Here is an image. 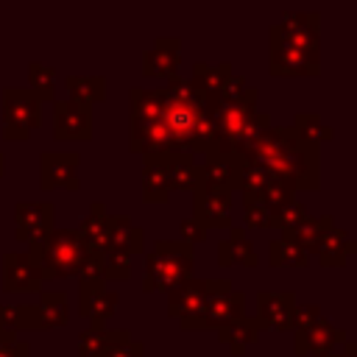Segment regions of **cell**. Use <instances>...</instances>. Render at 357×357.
Masks as SVG:
<instances>
[{"instance_id": "obj_1", "label": "cell", "mask_w": 357, "mask_h": 357, "mask_svg": "<svg viewBox=\"0 0 357 357\" xmlns=\"http://www.w3.org/2000/svg\"><path fill=\"white\" fill-rule=\"evenodd\" d=\"M248 159L257 162L259 167H265L273 178L290 184L293 190H318L321 187L318 145L307 142L290 126H271L257 139Z\"/></svg>"}, {"instance_id": "obj_2", "label": "cell", "mask_w": 357, "mask_h": 357, "mask_svg": "<svg viewBox=\"0 0 357 357\" xmlns=\"http://www.w3.org/2000/svg\"><path fill=\"white\" fill-rule=\"evenodd\" d=\"M162 92H165L162 112H165V123L170 128L176 148L187 153H201L209 159L215 148V137H212V126H209L204 98L198 95V89L190 81L173 75L167 78V86Z\"/></svg>"}, {"instance_id": "obj_3", "label": "cell", "mask_w": 357, "mask_h": 357, "mask_svg": "<svg viewBox=\"0 0 357 357\" xmlns=\"http://www.w3.org/2000/svg\"><path fill=\"white\" fill-rule=\"evenodd\" d=\"M165 92L162 89H131V151L142 156L156 153H176V142L170 137V128L165 123L162 112Z\"/></svg>"}, {"instance_id": "obj_4", "label": "cell", "mask_w": 357, "mask_h": 357, "mask_svg": "<svg viewBox=\"0 0 357 357\" xmlns=\"http://www.w3.org/2000/svg\"><path fill=\"white\" fill-rule=\"evenodd\" d=\"M192 259H195L192 248L184 245L181 240H156L145 257L142 290L145 293H156V290L170 293L181 282L192 279Z\"/></svg>"}, {"instance_id": "obj_5", "label": "cell", "mask_w": 357, "mask_h": 357, "mask_svg": "<svg viewBox=\"0 0 357 357\" xmlns=\"http://www.w3.org/2000/svg\"><path fill=\"white\" fill-rule=\"evenodd\" d=\"M31 259L42 271L45 279H64V276H78L84 259L89 257V245L81 240L78 231L73 229H53L50 237L42 245L28 248Z\"/></svg>"}, {"instance_id": "obj_6", "label": "cell", "mask_w": 357, "mask_h": 357, "mask_svg": "<svg viewBox=\"0 0 357 357\" xmlns=\"http://www.w3.org/2000/svg\"><path fill=\"white\" fill-rule=\"evenodd\" d=\"M229 290H231L229 279H187L167 293V312L178 318V324L192 321L206 310L212 296L229 293Z\"/></svg>"}, {"instance_id": "obj_7", "label": "cell", "mask_w": 357, "mask_h": 357, "mask_svg": "<svg viewBox=\"0 0 357 357\" xmlns=\"http://www.w3.org/2000/svg\"><path fill=\"white\" fill-rule=\"evenodd\" d=\"M42 123V112H39V100L33 98L31 89L22 86H8L3 92V134L6 139H28V134L33 128H39Z\"/></svg>"}, {"instance_id": "obj_8", "label": "cell", "mask_w": 357, "mask_h": 357, "mask_svg": "<svg viewBox=\"0 0 357 357\" xmlns=\"http://www.w3.org/2000/svg\"><path fill=\"white\" fill-rule=\"evenodd\" d=\"M321 14L318 11H293L284 14L271 28V45H290L301 50H321Z\"/></svg>"}, {"instance_id": "obj_9", "label": "cell", "mask_w": 357, "mask_h": 357, "mask_svg": "<svg viewBox=\"0 0 357 357\" xmlns=\"http://www.w3.org/2000/svg\"><path fill=\"white\" fill-rule=\"evenodd\" d=\"M142 351L126 329H86L78 343V357H142Z\"/></svg>"}, {"instance_id": "obj_10", "label": "cell", "mask_w": 357, "mask_h": 357, "mask_svg": "<svg viewBox=\"0 0 357 357\" xmlns=\"http://www.w3.org/2000/svg\"><path fill=\"white\" fill-rule=\"evenodd\" d=\"M240 318H245V296L229 290V293L212 296L206 310L198 318L184 321L181 329H187V332H192V329H215L218 332V329H223V326H229V324H234Z\"/></svg>"}, {"instance_id": "obj_11", "label": "cell", "mask_w": 357, "mask_h": 357, "mask_svg": "<svg viewBox=\"0 0 357 357\" xmlns=\"http://www.w3.org/2000/svg\"><path fill=\"white\" fill-rule=\"evenodd\" d=\"M231 192L198 184L192 190V220L204 229H231Z\"/></svg>"}, {"instance_id": "obj_12", "label": "cell", "mask_w": 357, "mask_h": 357, "mask_svg": "<svg viewBox=\"0 0 357 357\" xmlns=\"http://www.w3.org/2000/svg\"><path fill=\"white\" fill-rule=\"evenodd\" d=\"M53 137L56 139H92V106L75 100H53Z\"/></svg>"}, {"instance_id": "obj_13", "label": "cell", "mask_w": 357, "mask_h": 357, "mask_svg": "<svg viewBox=\"0 0 357 357\" xmlns=\"http://www.w3.org/2000/svg\"><path fill=\"white\" fill-rule=\"evenodd\" d=\"M78 165L81 156L75 151H47L39 159V187L42 190H56V187H67V190H78Z\"/></svg>"}, {"instance_id": "obj_14", "label": "cell", "mask_w": 357, "mask_h": 357, "mask_svg": "<svg viewBox=\"0 0 357 357\" xmlns=\"http://www.w3.org/2000/svg\"><path fill=\"white\" fill-rule=\"evenodd\" d=\"M14 220H17L14 237L20 243H28V248L42 245L53 231V204H17Z\"/></svg>"}, {"instance_id": "obj_15", "label": "cell", "mask_w": 357, "mask_h": 357, "mask_svg": "<svg viewBox=\"0 0 357 357\" xmlns=\"http://www.w3.org/2000/svg\"><path fill=\"white\" fill-rule=\"evenodd\" d=\"M321 59L315 50H301L290 45H271V75L276 78H298V75H318Z\"/></svg>"}, {"instance_id": "obj_16", "label": "cell", "mask_w": 357, "mask_h": 357, "mask_svg": "<svg viewBox=\"0 0 357 357\" xmlns=\"http://www.w3.org/2000/svg\"><path fill=\"white\" fill-rule=\"evenodd\" d=\"M296 293L284 290V293H268L259 290L257 296V321L262 324V329H276V332H287L293 329V310H296Z\"/></svg>"}, {"instance_id": "obj_17", "label": "cell", "mask_w": 357, "mask_h": 357, "mask_svg": "<svg viewBox=\"0 0 357 357\" xmlns=\"http://www.w3.org/2000/svg\"><path fill=\"white\" fill-rule=\"evenodd\" d=\"M3 287L6 293H33L42 287V271L28 251L3 257Z\"/></svg>"}, {"instance_id": "obj_18", "label": "cell", "mask_w": 357, "mask_h": 357, "mask_svg": "<svg viewBox=\"0 0 357 357\" xmlns=\"http://www.w3.org/2000/svg\"><path fill=\"white\" fill-rule=\"evenodd\" d=\"M181 64V39L162 36L142 53V73L148 78H173Z\"/></svg>"}, {"instance_id": "obj_19", "label": "cell", "mask_w": 357, "mask_h": 357, "mask_svg": "<svg viewBox=\"0 0 357 357\" xmlns=\"http://www.w3.org/2000/svg\"><path fill=\"white\" fill-rule=\"evenodd\" d=\"M120 296L114 290H106V282L100 284H81L78 293V310L84 318L92 321V329H103V324L114 315Z\"/></svg>"}, {"instance_id": "obj_20", "label": "cell", "mask_w": 357, "mask_h": 357, "mask_svg": "<svg viewBox=\"0 0 357 357\" xmlns=\"http://www.w3.org/2000/svg\"><path fill=\"white\" fill-rule=\"evenodd\" d=\"M337 343H346V332L337 329V326H332L329 321H318L315 326L298 329V332L293 335V351H296L298 357H304V354H318V357H324V354H329Z\"/></svg>"}, {"instance_id": "obj_21", "label": "cell", "mask_w": 357, "mask_h": 357, "mask_svg": "<svg viewBox=\"0 0 357 357\" xmlns=\"http://www.w3.org/2000/svg\"><path fill=\"white\" fill-rule=\"evenodd\" d=\"M145 251V231L131 223L126 215H109V240L103 254H120V257H134Z\"/></svg>"}, {"instance_id": "obj_22", "label": "cell", "mask_w": 357, "mask_h": 357, "mask_svg": "<svg viewBox=\"0 0 357 357\" xmlns=\"http://www.w3.org/2000/svg\"><path fill=\"white\" fill-rule=\"evenodd\" d=\"M173 195L170 170H167V153L145 156L142 167V198L145 204H167Z\"/></svg>"}, {"instance_id": "obj_23", "label": "cell", "mask_w": 357, "mask_h": 357, "mask_svg": "<svg viewBox=\"0 0 357 357\" xmlns=\"http://www.w3.org/2000/svg\"><path fill=\"white\" fill-rule=\"evenodd\" d=\"M218 262L223 268H231V265H245V268H257L259 265V257L254 251V245L245 240V231L240 226H231L229 229V237L218 243Z\"/></svg>"}, {"instance_id": "obj_24", "label": "cell", "mask_w": 357, "mask_h": 357, "mask_svg": "<svg viewBox=\"0 0 357 357\" xmlns=\"http://www.w3.org/2000/svg\"><path fill=\"white\" fill-rule=\"evenodd\" d=\"M315 254H318L321 265H326V268H343L346 259L351 254H357V240H351L340 226H332L324 234V240L318 243Z\"/></svg>"}, {"instance_id": "obj_25", "label": "cell", "mask_w": 357, "mask_h": 357, "mask_svg": "<svg viewBox=\"0 0 357 357\" xmlns=\"http://www.w3.org/2000/svg\"><path fill=\"white\" fill-rule=\"evenodd\" d=\"M332 226H335V218H332V215H315V218L307 215L298 226L287 229L282 240H290V243H296L298 248H304V251L310 254V251L318 248V243L324 240V234H326Z\"/></svg>"}, {"instance_id": "obj_26", "label": "cell", "mask_w": 357, "mask_h": 357, "mask_svg": "<svg viewBox=\"0 0 357 357\" xmlns=\"http://www.w3.org/2000/svg\"><path fill=\"white\" fill-rule=\"evenodd\" d=\"M201 184L212 190H237V156H220V159H204L201 165Z\"/></svg>"}, {"instance_id": "obj_27", "label": "cell", "mask_w": 357, "mask_h": 357, "mask_svg": "<svg viewBox=\"0 0 357 357\" xmlns=\"http://www.w3.org/2000/svg\"><path fill=\"white\" fill-rule=\"evenodd\" d=\"M259 335H262V324L257 321V315L254 318H240V321L218 329V340L226 343L231 354H243L245 346H251V343L259 340Z\"/></svg>"}, {"instance_id": "obj_28", "label": "cell", "mask_w": 357, "mask_h": 357, "mask_svg": "<svg viewBox=\"0 0 357 357\" xmlns=\"http://www.w3.org/2000/svg\"><path fill=\"white\" fill-rule=\"evenodd\" d=\"M234 73H231V64H195L192 67V78H190V84L198 89V95L206 100V98H215L226 84H229V78H231Z\"/></svg>"}, {"instance_id": "obj_29", "label": "cell", "mask_w": 357, "mask_h": 357, "mask_svg": "<svg viewBox=\"0 0 357 357\" xmlns=\"http://www.w3.org/2000/svg\"><path fill=\"white\" fill-rule=\"evenodd\" d=\"M78 234L89 245V251H100L103 254L106 240H109V212H106L103 204H92L89 215L78 226Z\"/></svg>"}, {"instance_id": "obj_30", "label": "cell", "mask_w": 357, "mask_h": 357, "mask_svg": "<svg viewBox=\"0 0 357 357\" xmlns=\"http://www.w3.org/2000/svg\"><path fill=\"white\" fill-rule=\"evenodd\" d=\"M67 89H70V100L75 103H98L106 98V78L103 75H67Z\"/></svg>"}, {"instance_id": "obj_31", "label": "cell", "mask_w": 357, "mask_h": 357, "mask_svg": "<svg viewBox=\"0 0 357 357\" xmlns=\"http://www.w3.org/2000/svg\"><path fill=\"white\" fill-rule=\"evenodd\" d=\"M273 176L259 167L257 162L245 159V156H237V190L245 195V198H257L262 192V187L271 181Z\"/></svg>"}, {"instance_id": "obj_32", "label": "cell", "mask_w": 357, "mask_h": 357, "mask_svg": "<svg viewBox=\"0 0 357 357\" xmlns=\"http://www.w3.org/2000/svg\"><path fill=\"white\" fill-rule=\"evenodd\" d=\"M296 134H301L307 142H312V145H318V142H329L332 139V128L315 114V112H301V114H296L293 117V126H290Z\"/></svg>"}, {"instance_id": "obj_33", "label": "cell", "mask_w": 357, "mask_h": 357, "mask_svg": "<svg viewBox=\"0 0 357 357\" xmlns=\"http://www.w3.org/2000/svg\"><path fill=\"white\" fill-rule=\"evenodd\" d=\"M36 307L42 312L45 329H56V326H64L70 321V307H67V296L64 293H42Z\"/></svg>"}, {"instance_id": "obj_34", "label": "cell", "mask_w": 357, "mask_h": 357, "mask_svg": "<svg viewBox=\"0 0 357 357\" xmlns=\"http://www.w3.org/2000/svg\"><path fill=\"white\" fill-rule=\"evenodd\" d=\"M268 259L273 268H284V265H293V268H304L310 262V254L304 248H298L296 243L290 240H273L271 248H268Z\"/></svg>"}, {"instance_id": "obj_35", "label": "cell", "mask_w": 357, "mask_h": 357, "mask_svg": "<svg viewBox=\"0 0 357 357\" xmlns=\"http://www.w3.org/2000/svg\"><path fill=\"white\" fill-rule=\"evenodd\" d=\"M28 81H31V92H33V98L42 103V100H56V95H53V86H56V75H53V70L50 67H45V64H28Z\"/></svg>"}, {"instance_id": "obj_36", "label": "cell", "mask_w": 357, "mask_h": 357, "mask_svg": "<svg viewBox=\"0 0 357 357\" xmlns=\"http://www.w3.org/2000/svg\"><path fill=\"white\" fill-rule=\"evenodd\" d=\"M254 201H259V204H262L268 212H276V209H282L284 204L296 201V190H293L290 184L279 181V178H271V181L262 187V192H259Z\"/></svg>"}, {"instance_id": "obj_37", "label": "cell", "mask_w": 357, "mask_h": 357, "mask_svg": "<svg viewBox=\"0 0 357 357\" xmlns=\"http://www.w3.org/2000/svg\"><path fill=\"white\" fill-rule=\"evenodd\" d=\"M307 215H310V212H307V206H304L301 201H290V204H284L282 209L271 212V226H276V229L287 231V229L298 226V223H301Z\"/></svg>"}, {"instance_id": "obj_38", "label": "cell", "mask_w": 357, "mask_h": 357, "mask_svg": "<svg viewBox=\"0 0 357 357\" xmlns=\"http://www.w3.org/2000/svg\"><path fill=\"white\" fill-rule=\"evenodd\" d=\"M11 312H14L17 332H42L45 329V321H42V312L36 304H17V307H11Z\"/></svg>"}, {"instance_id": "obj_39", "label": "cell", "mask_w": 357, "mask_h": 357, "mask_svg": "<svg viewBox=\"0 0 357 357\" xmlns=\"http://www.w3.org/2000/svg\"><path fill=\"white\" fill-rule=\"evenodd\" d=\"M243 223L248 229H265V226L271 229V212L259 201L245 198V204H243Z\"/></svg>"}, {"instance_id": "obj_40", "label": "cell", "mask_w": 357, "mask_h": 357, "mask_svg": "<svg viewBox=\"0 0 357 357\" xmlns=\"http://www.w3.org/2000/svg\"><path fill=\"white\" fill-rule=\"evenodd\" d=\"M131 259L120 254H103V279H128Z\"/></svg>"}, {"instance_id": "obj_41", "label": "cell", "mask_w": 357, "mask_h": 357, "mask_svg": "<svg viewBox=\"0 0 357 357\" xmlns=\"http://www.w3.org/2000/svg\"><path fill=\"white\" fill-rule=\"evenodd\" d=\"M318 321H324L318 304H296V310H293V332L310 329V326H315Z\"/></svg>"}, {"instance_id": "obj_42", "label": "cell", "mask_w": 357, "mask_h": 357, "mask_svg": "<svg viewBox=\"0 0 357 357\" xmlns=\"http://www.w3.org/2000/svg\"><path fill=\"white\" fill-rule=\"evenodd\" d=\"M178 234H181V243H184V245H190V248L206 240V229H204V226H198L192 218H187V220H181V223H178Z\"/></svg>"}, {"instance_id": "obj_43", "label": "cell", "mask_w": 357, "mask_h": 357, "mask_svg": "<svg viewBox=\"0 0 357 357\" xmlns=\"http://www.w3.org/2000/svg\"><path fill=\"white\" fill-rule=\"evenodd\" d=\"M14 335H17L14 312H11V307L0 304V340H3V343H14V340H17Z\"/></svg>"}, {"instance_id": "obj_44", "label": "cell", "mask_w": 357, "mask_h": 357, "mask_svg": "<svg viewBox=\"0 0 357 357\" xmlns=\"http://www.w3.org/2000/svg\"><path fill=\"white\" fill-rule=\"evenodd\" d=\"M0 357H31V346L25 340H14V343L0 340Z\"/></svg>"}, {"instance_id": "obj_45", "label": "cell", "mask_w": 357, "mask_h": 357, "mask_svg": "<svg viewBox=\"0 0 357 357\" xmlns=\"http://www.w3.org/2000/svg\"><path fill=\"white\" fill-rule=\"evenodd\" d=\"M343 346H346V349H343V357H357V343H351V340H346Z\"/></svg>"}, {"instance_id": "obj_46", "label": "cell", "mask_w": 357, "mask_h": 357, "mask_svg": "<svg viewBox=\"0 0 357 357\" xmlns=\"http://www.w3.org/2000/svg\"><path fill=\"white\" fill-rule=\"evenodd\" d=\"M3 170H6V162H3V153H0V176H3Z\"/></svg>"}, {"instance_id": "obj_47", "label": "cell", "mask_w": 357, "mask_h": 357, "mask_svg": "<svg viewBox=\"0 0 357 357\" xmlns=\"http://www.w3.org/2000/svg\"><path fill=\"white\" fill-rule=\"evenodd\" d=\"M324 357H343V354H335V351H329V354H324Z\"/></svg>"}]
</instances>
